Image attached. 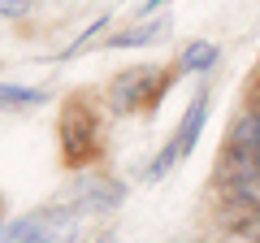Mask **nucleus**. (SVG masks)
<instances>
[{
    "label": "nucleus",
    "instance_id": "obj_1",
    "mask_svg": "<svg viewBox=\"0 0 260 243\" xmlns=\"http://www.w3.org/2000/svg\"><path fill=\"white\" fill-rule=\"evenodd\" d=\"M169 78L160 74V66H135V70H121L117 78L109 83V104L113 113H135L143 104H156L160 92H165Z\"/></svg>",
    "mask_w": 260,
    "mask_h": 243
},
{
    "label": "nucleus",
    "instance_id": "obj_2",
    "mask_svg": "<svg viewBox=\"0 0 260 243\" xmlns=\"http://www.w3.org/2000/svg\"><path fill=\"white\" fill-rule=\"evenodd\" d=\"M61 148L70 165H87L100 152V126H95V113L83 100H70L61 113Z\"/></svg>",
    "mask_w": 260,
    "mask_h": 243
},
{
    "label": "nucleus",
    "instance_id": "obj_3",
    "mask_svg": "<svg viewBox=\"0 0 260 243\" xmlns=\"http://www.w3.org/2000/svg\"><path fill=\"white\" fill-rule=\"evenodd\" d=\"M121 196H126V187L113 183V178H100V174H87L78 183V208H87V213H104V208L121 204Z\"/></svg>",
    "mask_w": 260,
    "mask_h": 243
},
{
    "label": "nucleus",
    "instance_id": "obj_4",
    "mask_svg": "<svg viewBox=\"0 0 260 243\" xmlns=\"http://www.w3.org/2000/svg\"><path fill=\"white\" fill-rule=\"evenodd\" d=\"M221 226L239 243H260V208H251V204H239V200H234L221 213Z\"/></svg>",
    "mask_w": 260,
    "mask_h": 243
},
{
    "label": "nucleus",
    "instance_id": "obj_5",
    "mask_svg": "<svg viewBox=\"0 0 260 243\" xmlns=\"http://www.w3.org/2000/svg\"><path fill=\"white\" fill-rule=\"evenodd\" d=\"M204 113H208V96L200 92L191 104H186L182 126H178V135H174V143H178V152H182V157H191V148L200 143V131H204Z\"/></svg>",
    "mask_w": 260,
    "mask_h": 243
},
{
    "label": "nucleus",
    "instance_id": "obj_6",
    "mask_svg": "<svg viewBox=\"0 0 260 243\" xmlns=\"http://www.w3.org/2000/svg\"><path fill=\"white\" fill-rule=\"evenodd\" d=\"M256 143H260V113L251 109V113H243V117L234 122V131H230V148H234V152H243V157H251V152H256Z\"/></svg>",
    "mask_w": 260,
    "mask_h": 243
},
{
    "label": "nucleus",
    "instance_id": "obj_7",
    "mask_svg": "<svg viewBox=\"0 0 260 243\" xmlns=\"http://www.w3.org/2000/svg\"><path fill=\"white\" fill-rule=\"evenodd\" d=\"M217 66V44H208V39H195V44L182 48V61H178V70H186V74H204V70Z\"/></svg>",
    "mask_w": 260,
    "mask_h": 243
},
{
    "label": "nucleus",
    "instance_id": "obj_8",
    "mask_svg": "<svg viewBox=\"0 0 260 243\" xmlns=\"http://www.w3.org/2000/svg\"><path fill=\"white\" fill-rule=\"evenodd\" d=\"M48 96L35 87H18V83H0V109H30V104H44Z\"/></svg>",
    "mask_w": 260,
    "mask_h": 243
},
{
    "label": "nucleus",
    "instance_id": "obj_9",
    "mask_svg": "<svg viewBox=\"0 0 260 243\" xmlns=\"http://www.w3.org/2000/svg\"><path fill=\"white\" fill-rule=\"evenodd\" d=\"M156 35H160V22H148V26H130V31H121V35L104 39V44L109 48H139V44H152Z\"/></svg>",
    "mask_w": 260,
    "mask_h": 243
},
{
    "label": "nucleus",
    "instance_id": "obj_10",
    "mask_svg": "<svg viewBox=\"0 0 260 243\" xmlns=\"http://www.w3.org/2000/svg\"><path fill=\"white\" fill-rule=\"evenodd\" d=\"M178 161H182V152H178V143H174V139H169V143H165V148H160V152H156V161H152V165H148V178H165V174H169V169H174V165H178Z\"/></svg>",
    "mask_w": 260,
    "mask_h": 243
},
{
    "label": "nucleus",
    "instance_id": "obj_11",
    "mask_svg": "<svg viewBox=\"0 0 260 243\" xmlns=\"http://www.w3.org/2000/svg\"><path fill=\"white\" fill-rule=\"evenodd\" d=\"M230 196L239 200V204H251V208H260V174L243 178V183H230Z\"/></svg>",
    "mask_w": 260,
    "mask_h": 243
},
{
    "label": "nucleus",
    "instance_id": "obj_12",
    "mask_svg": "<svg viewBox=\"0 0 260 243\" xmlns=\"http://www.w3.org/2000/svg\"><path fill=\"white\" fill-rule=\"evenodd\" d=\"M35 9V0H0V18H26Z\"/></svg>",
    "mask_w": 260,
    "mask_h": 243
},
{
    "label": "nucleus",
    "instance_id": "obj_13",
    "mask_svg": "<svg viewBox=\"0 0 260 243\" xmlns=\"http://www.w3.org/2000/svg\"><path fill=\"white\" fill-rule=\"evenodd\" d=\"M160 5H169V0H148V5H143V13H152V9H160Z\"/></svg>",
    "mask_w": 260,
    "mask_h": 243
},
{
    "label": "nucleus",
    "instance_id": "obj_14",
    "mask_svg": "<svg viewBox=\"0 0 260 243\" xmlns=\"http://www.w3.org/2000/svg\"><path fill=\"white\" fill-rule=\"evenodd\" d=\"M251 165H256V169H260V143H256V152H251Z\"/></svg>",
    "mask_w": 260,
    "mask_h": 243
},
{
    "label": "nucleus",
    "instance_id": "obj_15",
    "mask_svg": "<svg viewBox=\"0 0 260 243\" xmlns=\"http://www.w3.org/2000/svg\"><path fill=\"white\" fill-rule=\"evenodd\" d=\"M95 243H113V239H109V234H104V239H95Z\"/></svg>",
    "mask_w": 260,
    "mask_h": 243
},
{
    "label": "nucleus",
    "instance_id": "obj_16",
    "mask_svg": "<svg viewBox=\"0 0 260 243\" xmlns=\"http://www.w3.org/2000/svg\"><path fill=\"white\" fill-rule=\"evenodd\" d=\"M0 222H5V204H0Z\"/></svg>",
    "mask_w": 260,
    "mask_h": 243
},
{
    "label": "nucleus",
    "instance_id": "obj_17",
    "mask_svg": "<svg viewBox=\"0 0 260 243\" xmlns=\"http://www.w3.org/2000/svg\"><path fill=\"white\" fill-rule=\"evenodd\" d=\"M256 113H260V104H256Z\"/></svg>",
    "mask_w": 260,
    "mask_h": 243
}]
</instances>
